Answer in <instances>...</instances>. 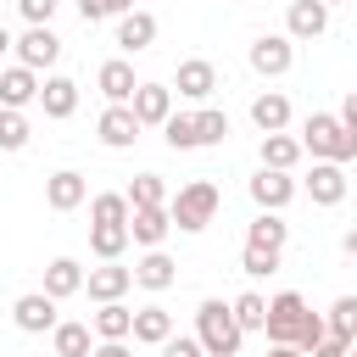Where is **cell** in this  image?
Masks as SVG:
<instances>
[{
    "label": "cell",
    "mask_w": 357,
    "mask_h": 357,
    "mask_svg": "<svg viewBox=\"0 0 357 357\" xmlns=\"http://www.w3.org/2000/svg\"><path fill=\"white\" fill-rule=\"evenodd\" d=\"M340 251H346V257L357 262V229H346V234H340Z\"/></svg>",
    "instance_id": "43"
},
{
    "label": "cell",
    "mask_w": 357,
    "mask_h": 357,
    "mask_svg": "<svg viewBox=\"0 0 357 357\" xmlns=\"http://www.w3.org/2000/svg\"><path fill=\"white\" fill-rule=\"evenodd\" d=\"M162 357H206V351H201L195 335H167V340H162Z\"/></svg>",
    "instance_id": "38"
},
{
    "label": "cell",
    "mask_w": 357,
    "mask_h": 357,
    "mask_svg": "<svg viewBox=\"0 0 357 357\" xmlns=\"http://www.w3.org/2000/svg\"><path fill=\"white\" fill-rule=\"evenodd\" d=\"M262 329H268V340L279 346H301V351H312V340L324 335V318L296 296V290H279L273 301H268V318H262Z\"/></svg>",
    "instance_id": "1"
},
{
    "label": "cell",
    "mask_w": 357,
    "mask_h": 357,
    "mask_svg": "<svg viewBox=\"0 0 357 357\" xmlns=\"http://www.w3.org/2000/svg\"><path fill=\"white\" fill-rule=\"evenodd\" d=\"M296 162H301V139H290V134H262V167L290 173Z\"/></svg>",
    "instance_id": "29"
},
{
    "label": "cell",
    "mask_w": 357,
    "mask_h": 357,
    "mask_svg": "<svg viewBox=\"0 0 357 357\" xmlns=\"http://www.w3.org/2000/svg\"><path fill=\"white\" fill-rule=\"evenodd\" d=\"M167 229H173L167 206H134V212H128V240H134V245H145V251H151V245H162V240H167Z\"/></svg>",
    "instance_id": "15"
},
{
    "label": "cell",
    "mask_w": 357,
    "mask_h": 357,
    "mask_svg": "<svg viewBox=\"0 0 357 357\" xmlns=\"http://www.w3.org/2000/svg\"><path fill=\"white\" fill-rule=\"evenodd\" d=\"M346 357H357V340H351V346H346Z\"/></svg>",
    "instance_id": "47"
},
{
    "label": "cell",
    "mask_w": 357,
    "mask_h": 357,
    "mask_svg": "<svg viewBox=\"0 0 357 357\" xmlns=\"http://www.w3.org/2000/svg\"><path fill=\"white\" fill-rule=\"evenodd\" d=\"M307 195H312L318 206H340V201H346V173H340V162H312Z\"/></svg>",
    "instance_id": "17"
},
{
    "label": "cell",
    "mask_w": 357,
    "mask_h": 357,
    "mask_svg": "<svg viewBox=\"0 0 357 357\" xmlns=\"http://www.w3.org/2000/svg\"><path fill=\"white\" fill-rule=\"evenodd\" d=\"M78 17L84 22H106V17H117V0H78Z\"/></svg>",
    "instance_id": "40"
},
{
    "label": "cell",
    "mask_w": 357,
    "mask_h": 357,
    "mask_svg": "<svg viewBox=\"0 0 357 357\" xmlns=\"http://www.w3.org/2000/svg\"><path fill=\"white\" fill-rule=\"evenodd\" d=\"M128 195H117V190H106V195H95L89 201V223H128Z\"/></svg>",
    "instance_id": "33"
},
{
    "label": "cell",
    "mask_w": 357,
    "mask_h": 357,
    "mask_svg": "<svg viewBox=\"0 0 357 357\" xmlns=\"http://www.w3.org/2000/svg\"><path fill=\"white\" fill-rule=\"evenodd\" d=\"M134 284V268H123V262H100V268H89L84 273V290H89V301H123V290Z\"/></svg>",
    "instance_id": "11"
},
{
    "label": "cell",
    "mask_w": 357,
    "mask_h": 357,
    "mask_svg": "<svg viewBox=\"0 0 357 357\" xmlns=\"http://www.w3.org/2000/svg\"><path fill=\"white\" fill-rule=\"evenodd\" d=\"M50 346H56V357H89L95 351V329L89 324H56Z\"/></svg>",
    "instance_id": "28"
},
{
    "label": "cell",
    "mask_w": 357,
    "mask_h": 357,
    "mask_svg": "<svg viewBox=\"0 0 357 357\" xmlns=\"http://www.w3.org/2000/svg\"><path fill=\"white\" fill-rule=\"evenodd\" d=\"M268 357H307V351H301V346H284V340H279V346H273Z\"/></svg>",
    "instance_id": "44"
},
{
    "label": "cell",
    "mask_w": 357,
    "mask_h": 357,
    "mask_svg": "<svg viewBox=\"0 0 357 357\" xmlns=\"http://www.w3.org/2000/svg\"><path fill=\"white\" fill-rule=\"evenodd\" d=\"M123 11H134V0H117V17H123Z\"/></svg>",
    "instance_id": "46"
},
{
    "label": "cell",
    "mask_w": 357,
    "mask_h": 357,
    "mask_svg": "<svg viewBox=\"0 0 357 357\" xmlns=\"http://www.w3.org/2000/svg\"><path fill=\"white\" fill-rule=\"evenodd\" d=\"M290 61H296V39H290V33H262V39H251V73L284 78Z\"/></svg>",
    "instance_id": "5"
},
{
    "label": "cell",
    "mask_w": 357,
    "mask_h": 357,
    "mask_svg": "<svg viewBox=\"0 0 357 357\" xmlns=\"http://www.w3.org/2000/svg\"><path fill=\"white\" fill-rule=\"evenodd\" d=\"M39 100V73L33 67H6L0 73V106H11V112H22V106H33Z\"/></svg>",
    "instance_id": "16"
},
{
    "label": "cell",
    "mask_w": 357,
    "mask_h": 357,
    "mask_svg": "<svg viewBox=\"0 0 357 357\" xmlns=\"http://www.w3.org/2000/svg\"><path fill=\"white\" fill-rule=\"evenodd\" d=\"M324 28H329V6L324 0H290V17H284L290 39H318Z\"/></svg>",
    "instance_id": "18"
},
{
    "label": "cell",
    "mask_w": 357,
    "mask_h": 357,
    "mask_svg": "<svg viewBox=\"0 0 357 357\" xmlns=\"http://www.w3.org/2000/svg\"><path fill=\"white\" fill-rule=\"evenodd\" d=\"M56 56H61V39L50 33V22H28V33L17 39V61L22 67H56Z\"/></svg>",
    "instance_id": "7"
},
{
    "label": "cell",
    "mask_w": 357,
    "mask_h": 357,
    "mask_svg": "<svg viewBox=\"0 0 357 357\" xmlns=\"http://www.w3.org/2000/svg\"><path fill=\"white\" fill-rule=\"evenodd\" d=\"M251 201H257L262 212H284V206L296 201V178L279 173V167H262V173L251 178Z\"/></svg>",
    "instance_id": "9"
},
{
    "label": "cell",
    "mask_w": 357,
    "mask_h": 357,
    "mask_svg": "<svg viewBox=\"0 0 357 357\" xmlns=\"http://www.w3.org/2000/svg\"><path fill=\"white\" fill-rule=\"evenodd\" d=\"M195 139H201V145H223V139H229V117H223L218 106H201V112H195Z\"/></svg>",
    "instance_id": "36"
},
{
    "label": "cell",
    "mask_w": 357,
    "mask_h": 357,
    "mask_svg": "<svg viewBox=\"0 0 357 357\" xmlns=\"http://www.w3.org/2000/svg\"><path fill=\"white\" fill-rule=\"evenodd\" d=\"M301 151H312V162H351L357 156V134L335 112H312L301 123Z\"/></svg>",
    "instance_id": "3"
},
{
    "label": "cell",
    "mask_w": 357,
    "mask_h": 357,
    "mask_svg": "<svg viewBox=\"0 0 357 357\" xmlns=\"http://www.w3.org/2000/svg\"><path fill=\"white\" fill-rule=\"evenodd\" d=\"M95 340H128L134 335V307H123V301H100V312H95Z\"/></svg>",
    "instance_id": "23"
},
{
    "label": "cell",
    "mask_w": 357,
    "mask_h": 357,
    "mask_svg": "<svg viewBox=\"0 0 357 357\" xmlns=\"http://www.w3.org/2000/svg\"><path fill=\"white\" fill-rule=\"evenodd\" d=\"M335 117H340V123H346V128H351V134H357V89H351V95H346V100H340V112H335Z\"/></svg>",
    "instance_id": "41"
},
{
    "label": "cell",
    "mask_w": 357,
    "mask_h": 357,
    "mask_svg": "<svg viewBox=\"0 0 357 357\" xmlns=\"http://www.w3.org/2000/svg\"><path fill=\"white\" fill-rule=\"evenodd\" d=\"M11 324L22 329V335H50L61 318H56V296H45V290H28V296H17L11 301Z\"/></svg>",
    "instance_id": "6"
},
{
    "label": "cell",
    "mask_w": 357,
    "mask_h": 357,
    "mask_svg": "<svg viewBox=\"0 0 357 357\" xmlns=\"http://www.w3.org/2000/svg\"><path fill=\"white\" fill-rule=\"evenodd\" d=\"M284 240H290V223L279 212H257V223L245 229V245H262V251H284Z\"/></svg>",
    "instance_id": "26"
},
{
    "label": "cell",
    "mask_w": 357,
    "mask_h": 357,
    "mask_svg": "<svg viewBox=\"0 0 357 357\" xmlns=\"http://www.w3.org/2000/svg\"><path fill=\"white\" fill-rule=\"evenodd\" d=\"M167 335H173V312L167 307H156V301L151 307H134V340L139 346H162Z\"/></svg>",
    "instance_id": "24"
},
{
    "label": "cell",
    "mask_w": 357,
    "mask_h": 357,
    "mask_svg": "<svg viewBox=\"0 0 357 357\" xmlns=\"http://www.w3.org/2000/svg\"><path fill=\"white\" fill-rule=\"evenodd\" d=\"M95 134H100L106 151H128V145L139 139V117H134V106H106L100 123H95Z\"/></svg>",
    "instance_id": "8"
},
{
    "label": "cell",
    "mask_w": 357,
    "mask_h": 357,
    "mask_svg": "<svg viewBox=\"0 0 357 357\" xmlns=\"http://www.w3.org/2000/svg\"><path fill=\"white\" fill-rule=\"evenodd\" d=\"M162 139H167L173 151H201V139H195V117H190V112H167Z\"/></svg>",
    "instance_id": "31"
},
{
    "label": "cell",
    "mask_w": 357,
    "mask_h": 357,
    "mask_svg": "<svg viewBox=\"0 0 357 357\" xmlns=\"http://www.w3.org/2000/svg\"><path fill=\"white\" fill-rule=\"evenodd\" d=\"M195 340H201V351H206V357H240V340H245V329L234 324L229 301L206 296V301L195 307Z\"/></svg>",
    "instance_id": "2"
},
{
    "label": "cell",
    "mask_w": 357,
    "mask_h": 357,
    "mask_svg": "<svg viewBox=\"0 0 357 357\" xmlns=\"http://www.w3.org/2000/svg\"><path fill=\"white\" fill-rule=\"evenodd\" d=\"M95 84H100V95H106V106H128V95L139 89V78H134V67H128L123 56H112V61H100V73H95Z\"/></svg>",
    "instance_id": "12"
},
{
    "label": "cell",
    "mask_w": 357,
    "mask_h": 357,
    "mask_svg": "<svg viewBox=\"0 0 357 357\" xmlns=\"http://www.w3.org/2000/svg\"><path fill=\"white\" fill-rule=\"evenodd\" d=\"M45 201H50V212H73V206H84V201H89L84 173H73V167L50 173V178H45Z\"/></svg>",
    "instance_id": "14"
},
{
    "label": "cell",
    "mask_w": 357,
    "mask_h": 357,
    "mask_svg": "<svg viewBox=\"0 0 357 357\" xmlns=\"http://www.w3.org/2000/svg\"><path fill=\"white\" fill-rule=\"evenodd\" d=\"M11 45H17V39H11V28H6V22H0V56H6V50H11Z\"/></svg>",
    "instance_id": "45"
},
{
    "label": "cell",
    "mask_w": 357,
    "mask_h": 357,
    "mask_svg": "<svg viewBox=\"0 0 357 357\" xmlns=\"http://www.w3.org/2000/svg\"><path fill=\"white\" fill-rule=\"evenodd\" d=\"M128 106H134L139 128H162L167 112H173V89H167V84H139V89L128 95Z\"/></svg>",
    "instance_id": "10"
},
{
    "label": "cell",
    "mask_w": 357,
    "mask_h": 357,
    "mask_svg": "<svg viewBox=\"0 0 357 357\" xmlns=\"http://www.w3.org/2000/svg\"><path fill=\"white\" fill-rule=\"evenodd\" d=\"M229 312H234V324L251 335V329H262V318H268V301H262L257 290H245V296H234V301H229Z\"/></svg>",
    "instance_id": "34"
},
{
    "label": "cell",
    "mask_w": 357,
    "mask_h": 357,
    "mask_svg": "<svg viewBox=\"0 0 357 357\" xmlns=\"http://www.w3.org/2000/svg\"><path fill=\"white\" fill-rule=\"evenodd\" d=\"M28 139H33L28 117H22V112H11V106H0V151H22Z\"/></svg>",
    "instance_id": "35"
},
{
    "label": "cell",
    "mask_w": 357,
    "mask_h": 357,
    "mask_svg": "<svg viewBox=\"0 0 357 357\" xmlns=\"http://www.w3.org/2000/svg\"><path fill=\"white\" fill-rule=\"evenodd\" d=\"M78 290H84V268H78L73 257H56V262L45 268V296L67 301V296H78Z\"/></svg>",
    "instance_id": "25"
},
{
    "label": "cell",
    "mask_w": 357,
    "mask_h": 357,
    "mask_svg": "<svg viewBox=\"0 0 357 357\" xmlns=\"http://www.w3.org/2000/svg\"><path fill=\"white\" fill-rule=\"evenodd\" d=\"M324 329H329V335H340V340H357V296H335V307H329Z\"/></svg>",
    "instance_id": "32"
},
{
    "label": "cell",
    "mask_w": 357,
    "mask_h": 357,
    "mask_svg": "<svg viewBox=\"0 0 357 357\" xmlns=\"http://www.w3.org/2000/svg\"><path fill=\"white\" fill-rule=\"evenodd\" d=\"M56 6H61V0H17V11H22L28 22H50V17H56Z\"/></svg>",
    "instance_id": "39"
},
{
    "label": "cell",
    "mask_w": 357,
    "mask_h": 357,
    "mask_svg": "<svg viewBox=\"0 0 357 357\" xmlns=\"http://www.w3.org/2000/svg\"><path fill=\"white\" fill-rule=\"evenodd\" d=\"M251 123H257L262 134H284V128H290V100H284L279 89H262V95L251 100Z\"/></svg>",
    "instance_id": "22"
},
{
    "label": "cell",
    "mask_w": 357,
    "mask_h": 357,
    "mask_svg": "<svg viewBox=\"0 0 357 357\" xmlns=\"http://www.w3.org/2000/svg\"><path fill=\"white\" fill-rule=\"evenodd\" d=\"M89 251L100 262H117L128 251V223H89Z\"/></svg>",
    "instance_id": "27"
},
{
    "label": "cell",
    "mask_w": 357,
    "mask_h": 357,
    "mask_svg": "<svg viewBox=\"0 0 357 357\" xmlns=\"http://www.w3.org/2000/svg\"><path fill=\"white\" fill-rule=\"evenodd\" d=\"M240 268H245L251 279H268V273H279V251H262V245H245V257H240Z\"/></svg>",
    "instance_id": "37"
},
{
    "label": "cell",
    "mask_w": 357,
    "mask_h": 357,
    "mask_svg": "<svg viewBox=\"0 0 357 357\" xmlns=\"http://www.w3.org/2000/svg\"><path fill=\"white\" fill-rule=\"evenodd\" d=\"M39 106H45V117H73V112H78V84L61 78V73H50V78L39 84Z\"/></svg>",
    "instance_id": "21"
},
{
    "label": "cell",
    "mask_w": 357,
    "mask_h": 357,
    "mask_svg": "<svg viewBox=\"0 0 357 357\" xmlns=\"http://www.w3.org/2000/svg\"><path fill=\"white\" fill-rule=\"evenodd\" d=\"M89 357H134V351H128V340H100Z\"/></svg>",
    "instance_id": "42"
},
{
    "label": "cell",
    "mask_w": 357,
    "mask_h": 357,
    "mask_svg": "<svg viewBox=\"0 0 357 357\" xmlns=\"http://www.w3.org/2000/svg\"><path fill=\"white\" fill-rule=\"evenodd\" d=\"M324 6H340V0H324Z\"/></svg>",
    "instance_id": "48"
},
{
    "label": "cell",
    "mask_w": 357,
    "mask_h": 357,
    "mask_svg": "<svg viewBox=\"0 0 357 357\" xmlns=\"http://www.w3.org/2000/svg\"><path fill=\"white\" fill-rule=\"evenodd\" d=\"M123 195H128V206H167V184H162V173H134V184H128Z\"/></svg>",
    "instance_id": "30"
},
{
    "label": "cell",
    "mask_w": 357,
    "mask_h": 357,
    "mask_svg": "<svg viewBox=\"0 0 357 357\" xmlns=\"http://www.w3.org/2000/svg\"><path fill=\"white\" fill-rule=\"evenodd\" d=\"M173 279H178V262H173L162 245H151V251L134 262V284H145V290H167Z\"/></svg>",
    "instance_id": "20"
},
{
    "label": "cell",
    "mask_w": 357,
    "mask_h": 357,
    "mask_svg": "<svg viewBox=\"0 0 357 357\" xmlns=\"http://www.w3.org/2000/svg\"><path fill=\"white\" fill-rule=\"evenodd\" d=\"M117 45H123L128 56L151 50V45H156V17H151V11H123V17H117Z\"/></svg>",
    "instance_id": "19"
},
{
    "label": "cell",
    "mask_w": 357,
    "mask_h": 357,
    "mask_svg": "<svg viewBox=\"0 0 357 357\" xmlns=\"http://www.w3.org/2000/svg\"><path fill=\"white\" fill-rule=\"evenodd\" d=\"M218 206H223V195H218V184L212 178H190L173 201H167V218H173V229H184V234H201L212 218H218Z\"/></svg>",
    "instance_id": "4"
},
{
    "label": "cell",
    "mask_w": 357,
    "mask_h": 357,
    "mask_svg": "<svg viewBox=\"0 0 357 357\" xmlns=\"http://www.w3.org/2000/svg\"><path fill=\"white\" fill-rule=\"evenodd\" d=\"M173 89H178L184 100H206V95L218 89V67H212L206 56H190V61H178V78H173Z\"/></svg>",
    "instance_id": "13"
}]
</instances>
